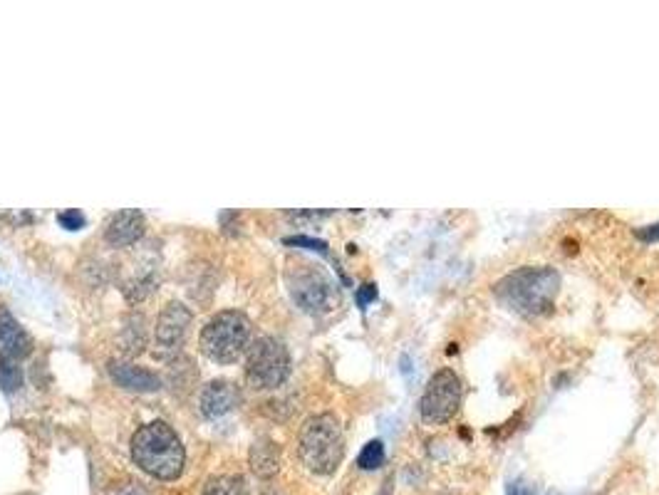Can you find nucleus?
Masks as SVG:
<instances>
[{"label": "nucleus", "mask_w": 659, "mask_h": 495, "mask_svg": "<svg viewBox=\"0 0 659 495\" xmlns=\"http://www.w3.org/2000/svg\"><path fill=\"white\" fill-rule=\"evenodd\" d=\"M560 293V273L550 265H526L494 285L496 300L523 317H538L553 307Z\"/></svg>", "instance_id": "f257e3e1"}, {"label": "nucleus", "mask_w": 659, "mask_h": 495, "mask_svg": "<svg viewBox=\"0 0 659 495\" xmlns=\"http://www.w3.org/2000/svg\"><path fill=\"white\" fill-rule=\"evenodd\" d=\"M132 458L149 476L159 481H176L184 471L186 456L176 431L164 421H152L132 436Z\"/></svg>", "instance_id": "f03ea898"}, {"label": "nucleus", "mask_w": 659, "mask_h": 495, "mask_svg": "<svg viewBox=\"0 0 659 495\" xmlns=\"http://www.w3.org/2000/svg\"><path fill=\"white\" fill-rule=\"evenodd\" d=\"M298 448L308 471L318 473V476H332L345 458L340 421L332 414L310 416L300 431Z\"/></svg>", "instance_id": "7ed1b4c3"}, {"label": "nucleus", "mask_w": 659, "mask_h": 495, "mask_svg": "<svg viewBox=\"0 0 659 495\" xmlns=\"http://www.w3.org/2000/svg\"><path fill=\"white\" fill-rule=\"evenodd\" d=\"M251 342V322L243 312H219L201 330L199 347L211 362L233 364Z\"/></svg>", "instance_id": "20e7f679"}, {"label": "nucleus", "mask_w": 659, "mask_h": 495, "mask_svg": "<svg viewBox=\"0 0 659 495\" xmlns=\"http://www.w3.org/2000/svg\"><path fill=\"white\" fill-rule=\"evenodd\" d=\"M290 374L288 349L275 337H258L248 347L246 379L253 389H278Z\"/></svg>", "instance_id": "39448f33"}, {"label": "nucleus", "mask_w": 659, "mask_h": 495, "mask_svg": "<svg viewBox=\"0 0 659 495\" xmlns=\"http://www.w3.org/2000/svg\"><path fill=\"white\" fill-rule=\"evenodd\" d=\"M461 399H464V382H461L459 374L449 367L439 369L419 396V416L432 426L446 424L456 416Z\"/></svg>", "instance_id": "423d86ee"}, {"label": "nucleus", "mask_w": 659, "mask_h": 495, "mask_svg": "<svg viewBox=\"0 0 659 495\" xmlns=\"http://www.w3.org/2000/svg\"><path fill=\"white\" fill-rule=\"evenodd\" d=\"M288 285L290 295L298 302L300 310L320 315V312H328L335 305V288H332L328 275H323L313 265H300V268L290 270Z\"/></svg>", "instance_id": "0eeeda50"}, {"label": "nucleus", "mask_w": 659, "mask_h": 495, "mask_svg": "<svg viewBox=\"0 0 659 495\" xmlns=\"http://www.w3.org/2000/svg\"><path fill=\"white\" fill-rule=\"evenodd\" d=\"M191 327V310L184 305V302H169L164 307L162 315L157 320V330H154V337H157V347L162 357H174L181 347H184L186 335H189Z\"/></svg>", "instance_id": "6e6552de"}, {"label": "nucleus", "mask_w": 659, "mask_h": 495, "mask_svg": "<svg viewBox=\"0 0 659 495\" xmlns=\"http://www.w3.org/2000/svg\"><path fill=\"white\" fill-rule=\"evenodd\" d=\"M144 231H147V218H144V213L137 211V208H127V211L114 213L112 221L107 223L105 238L114 248H127L134 246V243L144 236Z\"/></svg>", "instance_id": "1a4fd4ad"}, {"label": "nucleus", "mask_w": 659, "mask_h": 495, "mask_svg": "<svg viewBox=\"0 0 659 495\" xmlns=\"http://www.w3.org/2000/svg\"><path fill=\"white\" fill-rule=\"evenodd\" d=\"M238 401H241V392L236 384L228 379H216V382L206 384V389L201 392V411L206 419H219V416L236 409Z\"/></svg>", "instance_id": "9d476101"}, {"label": "nucleus", "mask_w": 659, "mask_h": 495, "mask_svg": "<svg viewBox=\"0 0 659 495\" xmlns=\"http://www.w3.org/2000/svg\"><path fill=\"white\" fill-rule=\"evenodd\" d=\"M110 377L129 392H157L162 387V379L157 374L132 362H110Z\"/></svg>", "instance_id": "9b49d317"}, {"label": "nucleus", "mask_w": 659, "mask_h": 495, "mask_svg": "<svg viewBox=\"0 0 659 495\" xmlns=\"http://www.w3.org/2000/svg\"><path fill=\"white\" fill-rule=\"evenodd\" d=\"M0 347H3L5 357L13 359L28 357L30 349H33V340L20 327V322L10 315L8 307H0Z\"/></svg>", "instance_id": "f8f14e48"}, {"label": "nucleus", "mask_w": 659, "mask_h": 495, "mask_svg": "<svg viewBox=\"0 0 659 495\" xmlns=\"http://www.w3.org/2000/svg\"><path fill=\"white\" fill-rule=\"evenodd\" d=\"M248 461H251V468L256 476L271 478L278 473V468H280V448L275 446L271 439L256 441L251 448V456H248Z\"/></svg>", "instance_id": "ddd939ff"}, {"label": "nucleus", "mask_w": 659, "mask_h": 495, "mask_svg": "<svg viewBox=\"0 0 659 495\" xmlns=\"http://www.w3.org/2000/svg\"><path fill=\"white\" fill-rule=\"evenodd\" d=\"M122 345L129 354H139L147 345V322L142 315H129L122 330Z\"/></svg>", "instance_id": "4468645a"}, {"label": "nucleus", "mask_w": 659, "mask_h": 495, "mask_svg": "<svg viewBox=\"0 0 659 495\" xmlns=\"http://www.w3.org/2000/svg\"><path fill=\"white\" fill-rule=\"evenodd\" d=\"M201 495H248V486L241 476H216L206 483Z\"/></svg>", "instance_id": "2eb2a0df"}, {"label": "nucleus", "mask_w": 659, "mask_h": 495, "mask_svg": "<svg viewBox=\"0 0 659 495\" xmlns=\"http://www.w3.org/2000/svg\"><path fill=\"white\" fill-rule=\"evenodd\" d=\"M385 444H382L380 439H372L370 444L362 446L360 456H357V466L362 468V471H377V468L385 466Z\"/></svg>", "instance_id": "dca6fc26"}, {"label": "nucleus", "mask_w": 659, "mask_h": 495, "mask_svg": "<svg viewBox=\"0 0 659 495\" xmlns=\"http://www.w3.org/2000/svg\"><path fill=\"white\" fill-rule=\"evenodd\" d=\"M23 384V372L18 367V359L0 354V387L5 392H15Z\"/></svg>", "instance_id": "f3484780"}, {"label": "nucleus", "mask_w": 659, "mask_h": 495, "mask_svg": "<svg viewBox=\"0 0 659 495\" xmlns=\"http://www.w3.org/2000/svg\"><path fill=\"white\" fill-rule=\"evenodd\" d=\"M57 223H60L62 228H67V231H80V228H85L87 218L82 216L77 208H72V211L57 213Z\"/></svg>", "instance_id": "a211bd4d"}, {"label": "nucleus", "mask_w": 659, "mask_h": 495, "mask_svg": "<svg viewBox=\"0 0 659 495\" xmlns=\"http://www.w3.org/2000/svg\"><path fill=\"white\" fill-rule=\"evenodd\" d=\"M285 243L288 246H305L310 250H318V253H328V243L325 241H318V238H308V236H293V238H285Z\"/></svg>", "instance_id": "6ab92c4d"}, {"label": "nucleus", "mask_w": 659, "mask_h": 495, "mask_svg": "<svg viewBox=\"0 0 659 495\" xmlns=\"http://www.w3.org/2000/svg\"><path fill=\"white\" fill-rule=\"evenodd\" d=\"M355 300H357V305H360V310H367V307H370L372 302L377 300V288H375V285H372V283L362 285V288L357 290Z\"/></svg>", "instance_id": "aec40b11"}, {"label": "nucleus", "mask_w": 659, "mask_h": 495, "mask_svg": "<svg viewBox=\"0 0 659 495\" xmlns=\"http://www.w3.org/2000/svg\"><path fill=\"white\" fill-rule=\"evenodd\" d=\"M635 236L642 243H659V223H650V226L640 228V231H635Z\"/></svg>", "instance_id": "412c9836"}, {"label": "nucleus", "mask_w": 659, "mask_h": 495, "mask_svg": "<svg viewBox=\"0 0 659 495\" xmlns=\"http://www.w3.org/2000/svg\"><path fill=\"white\" fill-rule=\"evenodd\" d=\"M506 495H536V491H533V488L528 486V483L513 481V483H508Z\"/></svg>", "instance_id": "4be33fe9"}, {"label": "nucleus", "mask_w": 659, "mask_h": 495, "mask_svg": "<svg viewBox=\"0 0 659 495\" xmlns=\"http://www.w3.org/2000/svg\"><path fill=\"white\" fill-rule=\"evenodd\" d=\"M399 364H402V372L407 374V377H409V374H412V362H409V357H407V354H404V357H402V362H399Z\"/></svg>", "instance_id": "5701e85b"}, {"label": "nucleus", "mask_w": 659, "mask_h": 495, "mask_svg": "<svg viewBox=\"0 0 659 495\" xmlns=\"http://www.w3.org/2000/svg\"><path fill=\"white\" fill-rule=\"evenodd\" d=\"M377 495H392V481H387L385 488H382V491L377 493Z\"/></svg>", "instance_id": "b1692460"}, {"label": "nucleus", "mask_w": 659, "mask_h": 495, "mask_svg": "<svg viewBox=\"0 0 659 495\" xmlns=\"http://www.w3.org/2000/svg\"><path fill=\"white\" fill-rule=\"evenodd\" d=\"M548 495H558V493H548Z\"/></svg>", "instance_id": "393cba45"}]
</instances>
